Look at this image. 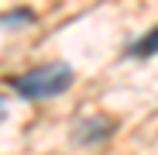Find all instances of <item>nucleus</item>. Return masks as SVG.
Masks as SVG:
<instances>
[{
	"label": "nucleus",
	"instance_id": "f257e3e1",
	"mask_svg": "<svg viewBox=\"0 0 158 155\" xmlns=\"http://www.w3.org/2000/svg\"><path fill=\"white\" fill-rule=\"evenodd\" d=\"M72 69L65 62H45V66H35L28 72H21L10 80V86L24 97V100H48V97H59L72 86Z\"/></svg>",
	"mask_w": 158,
	"mask_h": 155
},
{
	"label": "nucleus",
	"instance_id": "f03ea898",
	"mask_svg": "<svg viewBox=\"0 0 158 155\" xmlns=\"http://www.w3.org/2000/svg\"><path fill=\"white\" fill-rule=\"evenodd\" d=\"M110 131H114V121H107L103 114H89V117H83L76 124V141L79 145H103L110 138Z\"/></svg>",
	"mask_w": 158,
	"mask_h": 155
},
{
	"label": "nucleus",
	"instance_id": "7ed1b4c3",
	"mask_svg": "<svg viewBox=\"0 0 158 155\" xmlns=\"http://www.w3.org/2000/svg\"><path fill=\"white\" fill-rule=\"evenodd\" d=\"M127 55H134V59H148V55H158V24L144 35V38H138L134 45L127 48Z\"/></svg>",
	"mask_w": 158,
	"mask_h": 155
},
{
	"label": "nucleus",
	"instance_id": "20e7f679",
	"mask_svg": "<svg viewBox=\"0 0 158 155\" xmlns=\"http://www.w3.org/2000/svg\"><path fill=\"white\" fill-rule=\"evenodd\" d=\"M4 114H7V110H4V97H0V121H4Z\"/></svg>",
	"mask_w": 158,
	"mask_h": 155
}]
</instances>
